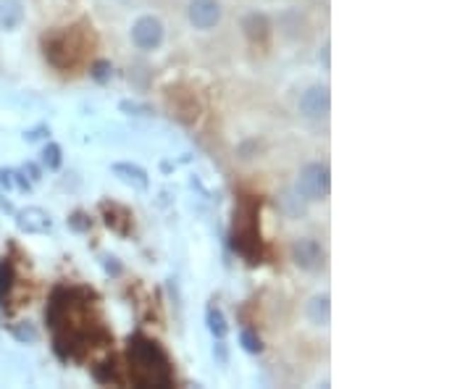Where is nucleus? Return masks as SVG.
<instances>
[{
	"label": "nucleus",
	"mask_w": 473,
	"mask_h": 389,
	"mask_svg": "<svg viewBox=\"0 0 473 389\" xmlns=\"http://www.w3.org/2000/svg\"><path fill=\"white\" fill-rule=\"evenodd\" d=\"M45 321L61 358L79 361L87 352L113 344V334L103 321L98 297L82 287H58L45 308Z\"/></svg>",
	"instance_id": "nucleus-1"
},
{
	"label": "nucleus",
	"mask_w": 473,
	"mask_h": 389,
	"mask_svg": "<svg viewBox=\"0 0 473 389\" xmlns=\"http://www.w3.org/2000/svg\"><path fill=\"white\" fill-rule=\"evenodd\" d=\"M98 45V35L90 21H76L71 27L53 29L42 37V53L61 71H74L84 66Z\"/></svg>",
	"instance_id": "nucleus-2"
},
{
	"label": "nucleus",
	"mask_w": 473,
	"mask_h": 389,
	"mask_svg": "<svg viewBox=\"0 0 473 389\" xmlns=\"http://www.w3.org/2000/svg\"><path fill=\"white\" fill-rule=\"evenodd\" d=\"M127 379L134 387H171L174 384V366L166 350L145 334H134L127 342Z\"/></svg>",
	"instance_id": "nucleus-3"
},
{
	"label": "nucleus",
	"mask_w": 473,
	"mask_h": 389,
	"mask_svg": "<svg viewBox=\"0 0 473 389\" xmlns=\"http://www.w3.org/2000/svg\"><path fill=\"white\" fill-rule=\"evenodd\" d=\"M232 248L252 266L263 263L266 258V245L260 237V197L255 194L237 197L232 221Z\"/></svg>",
	"instance_id": "nucleus-4"
},
{
	"label": "nucleus",
	"mask_w": 473,
	"mask_h": 389,
	"mask_svg": "<svg viewBox=\"0 0 473 389\" xmlns=\"http://www.w3.org/2000/svg\"><path fill=\"white\" fill-rule=\"evenodd\" d=\"M166 100H168V108L174 111L179 121H185V124H192L197 121L200 116V100H197V95L185 87V84H177V87H168L166 90Z\"/></svg>",
	"instance_id": "nucleus-5"
},
{
	"label": "nucleus",
	"mask_w": 473,
	"mask_h": 389,
	"mask_svg": "<svg viewBox=\"0 0 473 389\" xmlns=\"http://www.w3.org/2000/svg\"><path fill=\"white\" fill-rule=\"evenodd\" d=\"M297 190L305 200H324L329 194V168L321 166V163L305 166L300 179H297Z\"/></svg>",
	"instance_id": "nucleus-6"
},
{
	"label": "nucleus",
	"mask_w": 473,
	"mask_h": 389,
	"mask_svg": "<svg viewBox=\"0 0 473 389\" xmlns=\"http://www.w3.org/2000/svg\"><path fill=\"white\" fill-rule=\"evenodd\" d=\"M132 40L137 42L142 50H153L163 42V24L156 16H142V19L132 27Z\"/></svg>",
	"instance_id": "nucleus-7"
},
{
	"label": "nucleus",
	"mask_w": 473,
	"mask_h": 389,
	"mask_svg": "<svg viewBox=\"0 0 473 389\" xmlns=\"http://www.w3.org/2000/svg\"><path fill=\"white\" fill-rule=\"evenodd\" d=\"M329 108H332V98H329V90L321 87V84L310 87V90L300 98V111H303V116H308V119H315V121L326 119Z\"/></svg>",
	"instance_id": "nucleus-8"
},
{
	"label": "nucleus",
	"mask_w": 473,
	"mask_h": 389,
	"mask_svg": "<svg viewBox=\"0 0 473 389\" xmlns=\"http://www.w3.org/2000/svg\"><path fill=\"white\" fill-rule=\"evenodd\" d=\"M16 287H19V277H16V266L11 260H3L0 263V303L6 310H13L16 306H21L19 297H16Z\"/></svg>",
	"instance_id": "nucleus-9"
},
{
	"label": "nucleus",
	"mask_w": 473,
	"mask_h": 389,
	"mask_svg": "<svg viewBox=\"0 0 473 389\" xmlns=\"http://www.w3.org/2000/svg\"><path fill=\"white\" fill-rule=\"evenodd\" d=\"M292 258L300 269L305 271H318L324 266V250H321V245L315 240H300L295 242V248H292Z\"/></svg>",
	"instance_id": "nucleus-10"
},
{
	"label": "nucleus",
	"mask_w": 473,
	"mask_h": 389,
	"mask_svg": "<svg viewBox=\"0 0 473 389\" xmlns=\"http://www.w3.org/2000/svg\"><path fill=\"white\" fill-rule=\"evenodd\" d=\"M221 19V6L218 0H192L189 3V21L197 29H211Z\"/></svg>",
	"instance_id": "nucleus-11"
},
{
	"label": "nucleus",
	"mask_w": 473,
	"mask_h": 389,
	"mask_svg": "<svg viewBox=\"0 0 473 389\" xmlns=\"http://www.w3.org/2000/svg\"><path fill=\"white\" fill-rule=\"evenodd\" d=\"M16 223H19L21 232H27V234H45L50 232L53 219H50V214H45L42 208H24L19 214V219H16Z\"/></svg>",
	"instance_id": "nucleus-12"
},
{
	"label": "nucleus",
	"mask_w": 473,
	"mask_h": 389,
	"mask_svg": "<svg viewBox=\"0 0 473 389\" xmlns=\"http://www.w3.org/2000/svg\"><path fill=\"white\" fill-rule=\"evenodd\" d=\"M103 214H105V223L111 226L113 232L119 234H129L132 232V214L127 208H121V205H108L103 203Z\"/></svg>",
	"instance_id": "nucleus-13"
},
{
	"label": "nucleus",
	"mask_w": 473,
	"mask_h": 389,
	"mask_svg": "<svg viewBox=\"0 0 473 389\" xmlns=\"http://www.w3.org/2000/svg\"><path fill=\"white\" fill-rule=\"evenodd\" d=\"M24 19L19 0H0V29H16Z\"/></svg>",
	"instance_id": "nucleus-14"
},
{
	"label": "nucleus",
	"mask_w": 473,
	"mask_h": 389,
	"mask_svg": "<svg viewBox=\"0 0 473 389\" xmlns=\"http://www.w3.org/2000/svg\"><path fill=\"white\" fill-rule=\"evenodd\" d=\"M113 174L119 176L121 182L137 187V190H148V174L139 166H132V163H116L113 166Z\"/></svg>",
	"instance_id": "nucleus-15"
},
{
	"label": "nucleus",
	"mask_w": 473,
	"mask_h": 389,
	"mask_svg": "<svg viewBox=\"0 0 473 389\" xmlns=\"http://www.w3.org/2000/svg\"><path fill=\"white\" fill-rule=\"evenodd\" d=\"M308 318L313 321L315 326H329V318H332V306H329V295H318L308 303Z\"/></svg>",
	"instance_id": "nucleus-16"
},
{
	"label": "nucleus",
	"mask_w": 473,
	"mask_h": 389,
	"mask_svg": "<svg viewBox=\"0 0 473 389\" xmlns=\"http://www.w3.org/2000/svg\"><path fill=\"white\" fill-rule=\"evenodd\" d=\"M269 19L266 16H260V13H252L245 19V32H247V37L252 42H260V45H266V40H269Z\"/></svg>",
	"instance_id": "nucleus-17"
},
{
	"label": "nucleus",
	"mask_w": 473,
	"mask_h": 389,
	"mask_svg": "<svg viewBox=\"0 0 473 389\" xmlns=\"http://www.w3.org/2000/svg\"><path fill=\"white\" fill-rule=\"evenodd\" d=\"M208 329L214 332V337H226V332H229V326H226V318H223V313L218 310V308H208Z\"/></svg>",
	"instance_id": "nucleus-18"
},
{
	"label": "nucleus",
	"mask_w": 473,
	"mask_h": 389,
	"mask_svg": "<svg viewBox=\"0 0 473 389\" xmlns=\"http://www.w3.org/2000/svg\"><path fill=\"white\" fill-rule=\"evenodd\" d=\"M42 161H45L47 168H58V166H61V148L50 142V145L42 150Z\"/></svg>",
	"instance_id": "nucleus-19"
},
{
	"label": "nucleus",
	"mask_w": 473,
	"mask_h": 389,
	"mask_svg": "<svg viewBox=\"0 0 473 389\" xmlns=\"http://www.w3.org/2000/svg\"><path fill=\"white\" fill-rule=\"evenodd\" d=\"M242 344H245V350L247 352H260V347H263L260 339L252 332H242Z\"/></svg>",
	"instance_id": "nucleus-20"
},
{
	"label": "nucleus",
	"mask_w": 473,
	"mask_h": 389,
	"mask_svg": "<svg viewBox=\"0 0 473 389\" xmlns=\"http://www.w3.org/2000/svg\"><path fill=\"white\" fill-rule=\"evenodd\" d=\"M16 337H19V339H29V342H35V339H37V332H35L29 324L27 326L21 324L19 329H16Z\"/></svg>",
	"instance_id": "nucleus-21"
}]
</instances>
